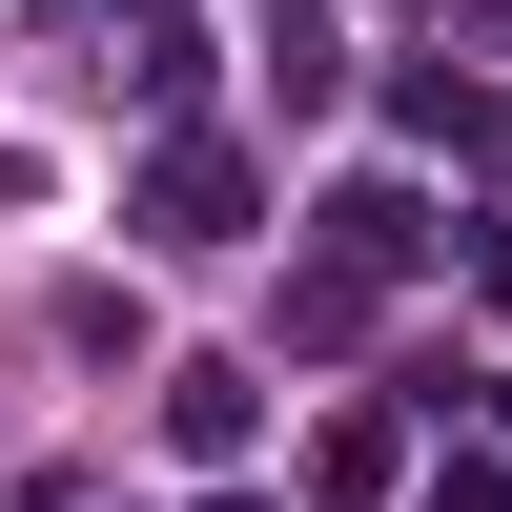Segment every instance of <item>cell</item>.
<instances>
[{"instance_id":"cell-4","label":"cell","mask_w":512,"mask_h":512,"mask_svg":"<svg viewBox=\"0 0 512 512\" xmlns=\"http://www.w3.org/2000/svg\"><path fill=\"white\" fill-rule=\"evenodd\" d=\"M410 512H512V472H492V451H451V472L410 492Z\"/></svg>"},{"instance_id":"cell-1","label":"cell","mask_w":512,"mask_h":512,"mask_svg":"<svg viewBox=\"0 0 512 512\" xmlns=\"http://www.w3.org/2000/svg\"><path fill=\"white\" fill-rule=\"evenodd\" d=\"M144 246H164V267H226V246H246V144H164L144 164Z\"/></svg>"},{"instance_id":"cell-5","label":"cell","mask_w":512,"mask_h":512,"mask_svg":"<svg viewBox=\"0 0 512 512\" xmlns=\"http://www.w3.org/2000/svg\"><path fill=\"white\" fill-rule=\"evenodd\" d=\"M205 512H267V492H205Z\"/></svg>"},{"instance_id":"cell-2","label":"cell","mask_w":512,"mask_h":512,"mask_svg":"<svg viewBox=\"0 0 512 512\" xmlns=\"http://www.w3.org/2000/svg\"><path fill=\"white\" fill-rule=\"evenodd\" d=\"M328 267H369V287H390V267H431V205H410L390 164H369V185H328Z\"/></svg>"},{"instance_id":"cell-3","label":"cell","mask_w":512,"mask_h":512,"mask_svg":"<svg viewBox=\"0 0 512 512\" xmlns=\"http://www.w3.org/2000/svg\"><path fill=\"white\" fill-rule=\"evenodd\" d=\"M164 451L185 472H246V369H164Z\"/></svg>"}]
</instances>
